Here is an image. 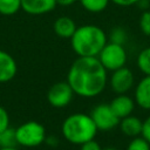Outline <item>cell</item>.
Segmentation results:
<instances>
[{
  "label": "cell",
  "mask_w": 150,
  "mask_h": 150,
  "mask_svg": "<svg viewBox=\"0 0 150 150\" xmlns=\"http://www.w3.org/2000/svg\"><path fill=\"white\" fill-rule=\"evenodd\" d=\"M16 71L18 64L14 57L9 53L0 49V83H6L13 80Z\"/></svg>",
  "instance_id": "8fae6325"
},
{
  "label": "cell",
  "mask_w": 150,
  "mask_h": 150,
  "mask_svg": "<svg viewBox=\"0 0 150 150\" xmlns=\"http://www.w3.org/2000/svg\"><path fill=\"white\" fill-rule=\"evenodd\" d=\"M112 1L115 5L117 6H122V7H128V6H132V5H136L139 0H110Z\"/></svg>",
  "instance_id": "d4e9b609"
},
{
  "label": "cell",
  "mask_w": 150,
  "mask_h": 150,
  "mask_svg": "<svg viewBox=\"0 0 150 150\" xmlns=\"http://www.w3.org/2000/svg\"><path fill=\"white\" fill-rule=\"evenodd\" d=\"M76 1H79V0H56L57 5H61V6H70V5L75 4Z\"/></svg>",
  "instance_id": "83f0119b"
},
{
  "label": "cell",
  "mask_w": 150,
  "mask_h": 150,
  "mask_svg": "<svg viewBox=\"0 0 150 150\" xmlns=\"http://www.w3.org/2000/svg\"><path fill=\"white\" fill-rule=\"evenodd\" d=\"M139 28L142 33L150 36V11H143L139 16Z\"/></svg>",
  "instance_id": "44dd1931"
},
{
  "label": "cell",
  "mask_w": 150,
  "mask_h": 150,
  "mask_svg": "<svg viewBox=\"0 0 150 150\" xmlns=\"http://www.w3.org/2000/svg\"><path fill=\"white\" fill-rule=\"evenodd\" d=\"M80 150H102V148H101L100 143L97 141H95V138H94V139H90V141L81 144Z\"/></svg>",
  "instance_id": "603a6c76"
},
{
  "label": "cell",
  "mask_w": 150,
  "mask_h": 150,
  "mask_svg": "<svg viewBox=\"0 0 150 150\" xmlns=\"http://www.w3.org/2000/svg\"><path fill=\"white\" fill-rule=\"evenodd\" d=\"M137 67L146 76H150V47L142 49L137 56Z\"/></svg>",
  "instance_id": "e0dca14e"
},
{
  "label": "cell",
  "mask_w": 150,
  "mask_h": 150,
  "mask_svg": "<svg viewBox=\"0 0 150 150\" xmlns=\"http://www.w3.org/2000/svg\"><path fill=\"white\" fill-rule=\"evenodd\" d=\"M45 142H46L48 145H50V146H56L57 143H59V141H57V138H56L55 136H47Z\"/></svg>",
  "instance_id": "484cf974"
},
{
  "label": "cell",
  "mask_w": 150,
  "mask_h": 150,
  "mask_svg": "<svg viewBox=\"0 0 150 150\" xmlns=\"http://www.w3.org/2000/svg\"><path fill=\"white\" fill-rule=\"evenodd\" d=\"M56 0H21V9L30 15H42L56 7Z\"/></svg>",
  "instance_id": "30bf717a"
},
{
  "label": "cell",
  "mask_w": 150,
  "mask_h": 150,
  "mask_svg": "<svg viewBox=\"0 0 150 150\" xmlns=\"http://www.w3.org/2000/svg\"><path fill=\"white\" fill-rule=\"evenodd\" d=\"M108 41L117 45H124L127 41V32L122 27H115L110 30V34L108 36Z\"/></svg>",
  "instance_id": "d6986e66"
},
{
  "label": "cell",
  "mask_w": 150,
  "mask_h": 150,
  "mask_svg": "<svg viewBox=\"0 0 150 150\" xmlns=\"http://www.w3.org/2000/svg\"><path fill=\"white\" fill-rule=\"evenodd\" d=\"M125 150H150V143L145 141L142 136L134 137L128 143Z\"/></svg>",
  "instance_id": "ffe728a7"
},
{
  "label": "cell",
  "mask_w": 150,
  "mask_h": 150,
  "mask_svg": "<svg viewBox=\"0 0 150 150\" xmlns=\"http://www.w3.org/2000/svg\"><path fill=\"white\" fill-rule=\"evenodd\" d=\"M102 150H118V149H116V148H104Z\"/></svg>",
  "instance_id": "f546056e"
},
{
  "label": "cell",
  "mask_w": 150,
  "mask_h": 150,
  "mask_svg": "<svg viewBox=\"0 0 150 150\" xmlns=\"http://www.w3.org/2000/svg\"><path fill=\"white\" fill-rule=\"evenodd\" d=\"M82 7L90 13H101L103 12L110 0H79Z\"/></svg>",
  "instance_id": "2e32d148"
},
{
  "label": "cell",
  "mask_w": 150,
  "mask_h": 150,
  "mask_svg": "<svg viewBox=\"0 0 150 150\" xmlns=\"http://www.w3.org/2000/svg\"><path fill=\"white\" fill-rule=\"evenodd\" d=\"M0 150H19L18 148H0Z\"/></svg>",
  "instance_id": "f1b7e54d"
},
{
  "label": "cell",
  "mask_w": 150,
  "mask_h": 150,
  "mask_svg": "<svg viewBox=\"0 0 150 150\" xmlns=\"http://www.w3.org/2000/svg\"><path fill=\"white\" fill-rule=\"evenodd\" d=\"M77 26L75 21L69 16H60L54 21V33L62 39H70L75 33Z\"/></svg>",
  "instance_id": "5bb4252c"
},
{
  "label": "cell",
  "mask_w": 150,
  "mask_h": 150,
  "mask_svg": "<svg viewBox=\"0 0 150 150\" xmlns=\"http://www.w3.org/2000/svg\"><path fill=\"white\" fill-rule=\"evenodd\" d=\"M90 117L93 118L97 130L109 131L115 129L120 124V118L115 115L109 103H101L95 105L90 111Z\"/></svg>",
  "instance_id": "8992f818"
},
{
  "label": "cell",
  "mask_w": 150,
  "mask_h": 150,
  "mask_svg": "<svg viewBox=\"0 0 150 150\" xmlns=\"http://www.w3.org/2000/svg\"><path fill=\"white\" fill-rule=\"evenodd\" d=\"M9 127V115L7 110L0 105V132Z\"/></svg>",
  "instance_id": "7402d4cb"
},
{
  "label": "cell",
  "mask_w": 150,
  "mask_h": 150,
  "mask_svg": "<svg viewBox=\"0 0 150 150\" xmlns=\"http://www.w3.org/2000/svg\"><path fill=\"white\" fill-rule=\"evenodd\" d=\"M107 42L108 35L96 25L80 26L70 38L71 49L81 57H97Z\"/></svg>",
  "instance_id": "7a4b0ae2"
},
{
  "label": "cell",
  "mask_w": 150,
  "mask_h": 150,
  "mask_svg": "<svg viewBox=\"0 0 150 150\" xmlns=\"http://www.w3.org/2000/svg\"><path fill=\"white\" fill-rule=\"evenodd\" d=\"M97 59L107 70L114 71L125 66L127 52L123 45H117L108 41L101 53L97 55Z\"/></svg>",
  "instance_id": "5b68a950"
},
{
  "label": "cell",
  "mask_w": 150,
  "mask_h": 150,
  "mask_svg": "<svg viewBox=\"0 0 150 150\" xmlns=\"http://www.w3.org/2000/svg\"><path fill=\"white\" fill-rule=\"evenodd\" d=\"M18 145L25 148H35L45 143L46 141V129L36 121H27L20 124L15 129Z\"/></svg>",
  "instance_id": "277c9868"
},
{
  "label": "cell",
  "mask_w": 150,
  "mask_h": 150,
  "mask_svg": "<svg viewBox=\"0 0 150 150\" xmlns=\"http://www.w3.org/2000/svg\"><path fill=\"white\" fill-rule=\"evenodd\" d=\"M16 145L18 141L14 128L8 127L0 132V148H16Z\"/></svg>",
  "instance_id": "9a60e30c"
},
{
  "label": "cell",
  "mask_w": 150,
  "mask_h": 150,
  "mask_svg": "<svg viewBox=\"0 0 150 150\" xmlns=\"http://www.w3.org/2000/svg\"><path fill=\"white\" fill-rule=\"evenodd\" d=\"M118 127L125 136H128L130 138H134V137L141 136L143 121H141L137 116L129 115V116H127V117H124L120 121Z\"/></svg>",
  "instance_id": "4fadbf2b"
},
{
  "label": "cell",
  "mask_w": 150,
  "mask_h": 150,
  "mask_svg": "<svg viewBox=\"0 0 150 150\" xmlns=\"http://www.w3.org/2000/svg\"><path fill=\"white\" fill-rule=\"evenodd\" d=\"M111 73L112 74L108 81L111 90L115 94H127L134 87V74L128 67L124 66Z\"/></svg>",
  "instance_id": "ba28073f"
},
{
  "label": "cell",
  "mask_w": 150,
  "mask_h": 150,
  "mask_svg": "<svg viewBox=\"0 0 150 150\" xmlns=\"http://www.w3.org/2000/svg\"><path fill=\"white\" fill-rule=\"evenodd\" d=\"M74 91L67 81H60L54 83L47 93V101L54 108L67 107L74 96Z\"/></svg>",
  "instance_id": "52a82bcc"
},
{
  "label": "cell",
  "mask_w": 150,
  "mask_h": 150,
  "mask_svg": "<svg viewBox=\"0 0 150 150\" xmlns=\"http://www.w3.org/2000/svg\"><path fill=\"white\" fill-rule=\"evenodd\" d=\"M21 9V0H0V14L13 15Z\"/></svg>",
  "instance_id": "ac0fdd59"
},
{
  "label": "cell",
  "mask_w": 150,
  "mask_h": 150,
  "mask_svg": "<svg viewBox=\"0 0 150 150\" xmlns=\"http://www.w3.org/2000/svg\"><path fill=\"white\" fill-rule=\"evenodd\" d=\"M149 1H150V0H149Z\"/></svg>",
  "instance_id": "4dcf8cb0"
},
{
  "label": "cell",
  "mask_w": 150,
  "mask_h": 150,
  "mask_svg": "<svg viewBox=\"0 0 150 150\" xmlns=\"http://www.w3.org/2000/svg\"><path fill=\"white\" fill-rule=\"evenodd\" d=\"M97 57H81L71 63L67 82L71 87L75 95L91 98L98 96L107 87L108 74Z\"/></svg>",
  "instance_id": "6da1fadb"
},
{
  "label": "cell",
  "mask_w": 150,
  "mask_h": 150,
  "mask_svg": "<svg viewBox=\"0 0 150 150\" xmlns=\"http://www.w3.org/2000/svg\"><path fill=\"white\" fill-rule=\"evenodd\" d=\"M97 128L88 114L75 112L64 118L61 125L62 136L71 144L81 145L90 139H94L97 134Z\"/></svg>",
  "instance_id": "3957f363"
},
{
  "label": "cell",
  "mask_w": 150,
  "mask_h": 150,
  "mask_svg": "<svg viewBox=\"0 0 150 150\" xmlns=\"http://www.w3.org/2000/svg\"><path fill=\"white\" fill-rule=\"evenodd\" d=\"M141 136L150 143V115L143 121V127H142V134Z\"/></svg>",
  "instance_id": "cb8c5ba5"
},
{
  "label": "cell",
  "mask_w": 150,
  "mask_h": 150,
  "mask_svg": "<svg viewBox=\"0 0 150 150\" xmlns=\"http://www.w3.org/2000/svg\"><path fill=\"white\" fill-rule=\"evenodd\" d=\"M109 104H110L112 111L115 112V115L120 120H122L132 114L136 103H135V100L132 97H130L129 95L120 94V95H116Z\"/></svg>",
  "instance_id": "9c48e42d"
},
{
  "label": "cell",
  "mask_w": 150,
  "mask_h": 150,
  "mask_svg": "<svg viewBox=\"0 0 150 150\" xmlns=\"http://www.w3.org/2000/svg\"><path fill=\"white\" fill-rule=\"evenodd\" d=\"M135 103L144 110H150V76H144L138 81L134 93Z\"/></svg>",
  "instance_id": "7c38bea8"
},
{
  "label": "cell",
  "mask_w": 150,
  "mask_h": 150,
  "mask_svg": "<svg viewBox=\"0 0 150 150\" xmlns=\"http://www.w3.org/2000/svg\"><path fill=\"white\" fill-rule=\"evenodd\" d=\"M136 5L139 6L141 9H143V11H148V7H149V5H150V1H149V0H139Z\"/></svg>",
  "instance_id": "4316f807"
}]
</instances>
